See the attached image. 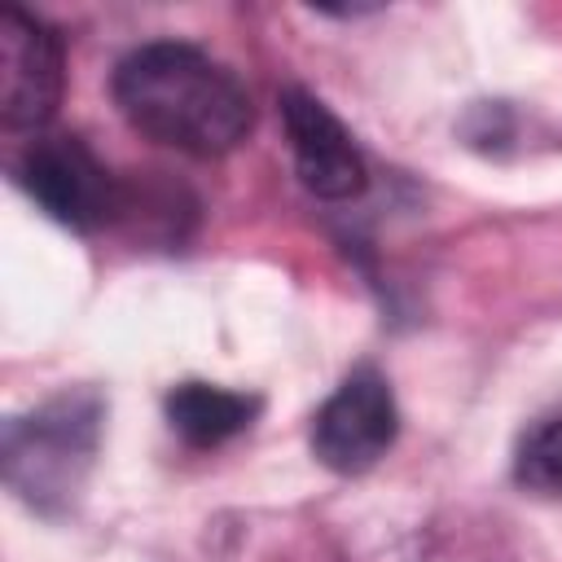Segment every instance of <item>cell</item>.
<instances>
[{
    "instance_id": "obj_7",
    "label": "cell",
    "mask_w": 562,
    "mask_h": 562,
    "mask_svg": "<svg viewBox=\"0 0 562 562\" xmlns=\"http://www.w3.org/2000/svg\"><path fill=\"white\" fill-rule=\"evenodd\" d=\"M259 413V400L215 382H180L167 395V422L189 448H220L241 435Z\"/></svg>"
},
{
    "instance_id": "obj_3",
    "label": "cell",
    "mask_w": 562,
    "mask_h": 562,
    "mask_svg": "<svg viewBox=\"0 0 562 562\" xmlns=\"http://www.w3.org/2000/svg\"><path fill=\"white\" fill-rule=\"evenodd\" d=\"M395 430H400V408L391 382L373 364H360L321 404L312 422V452L321 457V465L338 474H364L386 457Z\"/></svg>"
},
{
    "instance_id": "obj_6",
    "label": "cell",
    "mask_w": 562,
    "mask_h": 562,
    "mask_svg": "<svg viewBox=\"0 0 562 562\" xmlns=\"http://www.w3.org/2000/svg\"><path fill=\"white\" fill-rule=\"evenodd\" d=\"M281 123H285V136H290L294 171L316 198L347 202L364 189V158H360L351 132L329 114L325 101H316L312 92L290 88L281 97Z\"/></svg>"
},
{
    "instance_id": "obj_1",
    "label": "cell",
    "mask_w": 562,
    "mask_h": 562,
    "mask_svg": "<svg viewBox=\"0 0 562 562\" xmlns=\"http://www.w3.org/2000/svg\"><path fill=\"white\" fill-rule=\"evenodd\" d=\"M114 101L123 119L180 154L220 158L250 132V92L241 79L193 44H145L114 70Z\"/></svg>"
},
{
    "instance_id": "obj_8",
    "label": "cell",
    "mask_w": 562,
    "mask_h": 562,
    "mask_svg": "<svg viewBox=\"0 0 562 562\" xmlns=\"http://www.w3.org/2000/svg\"><path fill=\"white\" fill-rule=\"evenodd\" d=\"M518 479L531 492L562 496V413L544 417L527 430V439L518 448Z\"/></svg>"
},
{
    "instance_id": "obj_2",
    "label": "cell",
    "mask_w": 562,
    "mask_h": 562,
    "mask_svg": "<svg viewBox=\"0 0 562 562\" xmlns=\"http://www.w3.org/2000/svg\"><path fill=\"white\" fill-rule=\"evenodd\" d=\"M101 443V400L61 391L4 430V483L40 514L75 505Z\"/></svg>"
},
{
    "instance_id": "obj_4",
    "label": "cell",
    "mask_w": 562,
    "mask_h": 562,
    "mask_svg": "<svg viewBox=\"0 0 562 562\" xmlns=\"http://www.w3.org/2000/svg\"><path fill=\"white\" fill-rule=\"evenodd\" d=\"M22 189L66 228H101L119 211V184L110 167L79 136H35L18 162Z\"/></svg>"
},
{
    "instance_id": "obj_5",
    "label": "cell",
    "mask_w": 562,
    "mask_h": 562,
    "mask_svg": "<svg viewBox=\"0 0 562 562\" xmlns=\"http://www.w3.org/2000/svg\"><path fill=\"white\" fill-rule=\"evenodd\" d=\"M61 101V44L26 9H0V119L4 127H44Z\"/></svg>"
}]
</instances>
